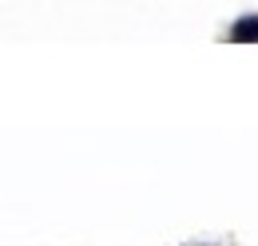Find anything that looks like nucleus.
<instances>
[{
	"instance_id": "nucleus-1",
	"label": "nucleus",
	"mask_w": 258,
	"mask_h": 246,
	"mask_svg": "<svg viewBox=\"0 0 258 246\" xmlns=\"http://www.w3.org/2000/svg\"><path fill=\"white\" fill-rule=\"evenodd\" d=\"M230 40H258V16H242L230 28Z\"/></svg>"
}]
</instances>
